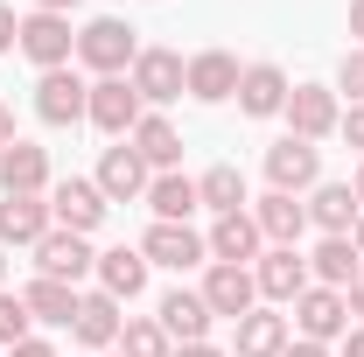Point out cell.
Wrapping results in <instances>:
<instances>
[{"label":"cell","mask_w":364,"mask_h":357,"mask_svg":"<svg viewBox=\"0 0 364 357\" xmlns=\"http://www.w3.org/2000/svg\"><path fill=\"white\" fill-rule=\"evenodd\" d=\"M134 56H140V43H134V28H127L119 14L85 21V36H77V63H85L91 78H127V70H134Z\"/></svg>","instance_id":"obj_1"},{"label":"cell","mask_w":364,"mask_h":357,"mask_svg":"<svg viewBox=\"0 0 364 357\" xmlns=\"http://www.w3.org/2000/svg\"><path fill=\"white\" fill-rule=\"evenodd\" d=\"M267 182L280 189V196H309L322 182V147L316 140H294V134H280L267 147Z\"/></svg>","instance_id":"obj_2"},{"label":"cell","mask_w":364,"mask_h":357,"mask_svg":"<svg viewBox=\"0 0 364 357\" xmlns=\"http://www.w3.org/2000/svg\"><path fill=\"white\" fill-rule=\"evenodd\" d=\"M85 119L98 127V134L127 140L140 119H147V105H140V91L127 85V78H91V105H85Z\"/></svg>","instance_id":"obj_3"},{"label":"cell","mask_w":364,"mask_h":357,"mask_svg":"<svg viewBox=\"0 0 364 357\" xmlns=\"http://www.w3.org/2000/svg\"><path fill=\"white\" fill-rule=\"evenodd\" d=\"M14 49H21L36 70H63V63L77 56L70 14H36V7H28V14H21V43H14Z\"/></svg>","instance_id":"obj_4"},{"label":"cell","mask_w":364,"mask_h":357,"mask_svg":"<svg viewBox=\"0 0 364 357\" xmlns=\"http://www.w3.org/2000/svg\"><path fill=\"white\" fill-rule=\"evenodd\" d=\"M98 196H105V203H140V196H147V182H154V169H147V161H140V147L134 140H119V147H105V154H98Z\"/></svg>","instance_id":"obj_5"},{"label":"cell","mask_w":364,"mask_h":357,"mask_svg":"<svg viewBox=\"0 0 364 357\" xmlns=\"http://www.w3.org/2000/svg\"><path fill=\"white\" fill-rule=\"evenodd\" d=\"M105 196H98V182H85V176H63V182H49V218H56V231H98L105 224Z\"/></svg>","instance_id":"obj_6"},{"label":"cell","mask_w":364,"mask_h":357,"mask_svg":"<svg viewBox=\"0 0 364 357\" xmlns=\"http://www.w3.org/2000/svg\"><path fill=\"white\" fill-rule=\"evenodd\" d=\"M127 85L140 91V105H168L189 91V63H182L176 49H140L134 70H127Z\"/></svg>","instance_id":"obj_7"},{"label":"cell","mask_w":364,"mask_h":357,"mask_svg":"<svg viewBox=\"0 0 364 357\" xmlns=\"http://www.w3.org/2000/svg\"><path fill=\"white\" fill-rule=\"evenodd\" d=\"M336 127H343L336 85H294V91H287V134H294V140H329Z\"/></svg>","instance_id":"obj_8"},{"label":"cell","mask_w":364,"mask_h":357,"mask_svg":"<svg viewBox=\"0 0 364 357\" xmlns=\"http://www.w3.org/2000/svg\"><path fill=\"white\" fill-rule=\"evenodd\" d=\"M294 329H301V343H343V329H350L343 287H309L294 302Z\"/></svg>","instance_id":"obj_9"},{"label":"cell","mask_w":364,"mask_h":357,"mask_svg":"<svg viewBox=\"0 0 364 357\" xmlns=\"http://www.w3.org/2000/svg\"><path fill=\"white\" fill-rule=\"evenodd\" d=\"M91 105V85L63 63V70H43L36 78V112H43V127H77Z\"/></svg>","instance_id":"obj_10"},{"label":"cell","mask_w":364,"mask_h":357,"mask_svg":"<svg viewBox=\"0 0 364 357\" xmlns=\"http://www.w3.org/2000/svg\"><path fill=\"white\" fill-rule=\"evenodd\" d=\"M196 294H203L210 315H231V322L259 309V280H252V267H225V260H210V273H203Z\"/></svg>","instance_id":"obj_11"},{"label":"cell","mask_w":364,"mask_h":357,"mask_svg":"<svg viewBox=\"0 0 364 357\" xmlns=\"http://www.w3.org/2000/svg\"><path fill=\"white\" fill-rule=\"evenodd\" d=\"M140 252H147V267H168V273H189V267H203V260H210L203 231H189V224H147Z\"/></svg>","instance_id":"obj_12"},{"label":"cell","mask_w":364,"mask_h":357,"mask_svg":"<svg viewBox=\"0 0 364 357\" xmlns=\"http://www.w3.org/2000/svg\"><path fill=\"white\" fill-rule=\"evenodd\" d=\"M252 280H259V294L267 302H301L316 280H309V260L294 252V245H273V252H259L252 260Z\"/></svg>","instance_id":"obj_13"},{"label":"cell","mask_w":364,"mask_h":357,"mask_svg":"<svg viewBox=\"0 0 364 357\" xmlns=\"http://www.w3.org/2000/svg\"><path fill=\"white\" fill-rule=\"evenodd\" d=\"M238 56L231 49H196L189 56V98L196 105H225V98H238Z\"/></svg>","instance_id":"obj_14"},{"label":"cell","mask_w":364,"mask_h":357,"mask_svg":"<svg viewBox=\"0 0 364 357\" xmlns=\"http://www.w3.org/2000/svg\"><path fill=\"white\" fill-rule=\"evenodd\" d=\"M49 231H56V218H49V196H0V252L7 245H43Z\"/></svg>","instance_id":"obj_15"},{"label":"cell","mask_w":364,"mask_h":357,"mask_svg":"<svg viewBox=\"0 0 364 357\" xmlns=\"http://www.w3.org/2000/svg\"><path fill=\"white\" fill-rule=\"evenodd\" d=\"M358 218H364V203H358L350 182H316V189H309V224H316L322 238H350Z\"/></svg>","instance_id":"obj_16"},{"label":"cell","mask_w":364,"mask_h":357,"mask_svg":"<svg viewBox=\"0 0 364 357\" xmlns=\"http://www.w3.org/2000/svg\"><path fill=\"white\" fill-rule=\"evenodd\" d=\"M0 189L7 196H49V154L36 140H7L0 147Z\"/></svg>","instance_id":"obj_17"},{"label":"cell","mask_w":364,"mask_h":357,"mask_svg":"<svg viewBox=\"0 0 364 357\" xmlns=\"http://www.w3.org/2000/svg\"><path fill=\"white\" fill-rule=\"evenodd\" d=\"M119 329H127V315H119V302H112L105 287L77 294V322H70V336H77L85 351H112V343H119Z\"/></svg>","instance_id":"obj_18"},{"label":"cell","mask_w":364,"mask_h":357,"mask_svg":"<svg viewBox=\"0 0 364 357\" xmlns=\"http://www.w3.org/2000/svg\"><path fill=\"white\" fill-rule=\"evenodd\" d=\"M287 70L280 63H245V78H238V112L245 119H273V112H287Z\"/></svg>","instance_id":"obj_19"},{"label":"cell","mask_w":364,"mask_h":357,"mask_svg":"<svg viewBox=\"0 0 364 357\" xmlns=\"http://www.w3.org/2000/svg\"><path fill=\"white\" fill-rule=\"evenodd\" d=\"M154 322L168 329V343H210V322H218V315L203 309V294H196V287H176V294H161Z\"/></svg>","instance_id":"obj_20"},{"label":"cell","mask_w":364,"mask_h":357,"mask_svg":"<svg viewBox=\"0 0 364 357\" xmlns=\"http://www.w3.org/2000/svg\"><path fill=\"white\" fill-rule=\"evenodd\" d=\"M36 267H43L49 280H70V287H77V280H85V273L98 267V252H91L77 231H49L43 245H36Z\"/></svg>","instance_id":"obj_21"},{"label":"cell","mask_w":364,"mask_h":357,"mask_svg":"<svg viewBox=\"0 0 364 357\" xmlns=\"http://www.w3.org/2000/svg\"><path fill=\"white\" fill-rule=\"evenodd\" d=\"M98 287L112 294V302H134L140 287H147V252L140 245H112V252H98Z\"/></svg>","instance_id":"obj_22"},{"label":"cell","mask_w":364,"mask_h":357,"mask_svg":"<svg viewBox=\"0 0 364 357\" xmlns=\"http://www.w3.org/2000/svg\"><path fill=\"white\" fill-rule=\"evenodd\" d=\"M140 203L154 211V224H189V211H203V203H196V182L182 176V169H161V176L147 182Z\"/></svg>","instance_id":"obj_23"},{"label":"cell","mask_w":364,"mask_h":357,"mask_svg":"<svg viewBox=\"0 0 364 357\" xmlns=\"http://www.w3.org/2000/svg\"><path fill=\"white\" fill-rule=\"evenodd\" d=\"M203 245H210V260H225V267L259 260V224H252V211H231V218H218Z\"/></svg>","instance_id":"obj_24"},{"label":"cell","mask_w":364,"mask_h":357,"mask_svg":"<svg viewBox=\"0 0 364 357\" xmlns=\"http://www.w3.org/2000/svg\"><path fill=\"white\" fill-rule=\"evenodd\" d=\"M21 302H28V315H36V322H49V329H70V322H77V287H70V280L36 273V280L21 287Z\"/></svg>","instance_id":"obj_25"},{"label":"cell","mask_w":364,"mask_h":357,"mask_svg":"<svg viewBox=\"0 0 364 357\" xmlns=\"http://www.w3.org/2000/svg\"><path fill=\"white\" fill-rule=\"evenodd\" d=\"M252 224H259V238H273V245H294V238L309 231V203H301V196L267 189V196H259V211H252Z\"/></svg>","instance_id":"obj_26"},{"label":"cell","mask_w":364,"mask_h":357,"mask_svg":"<svg viewBox=\"0 0 364 357\" xmlns=\"http://www.w3.org/2000/svg\"><path fill=\"white\" fill-rule=\"evenodd\" d=\"M358 273H364V260H358L350 238H322L316 252H309V280H316V287H350Z\"/></svg>","instance_id":"obj_27"},{"label":"cell","mask_w":364,"mask_h":357,"mask_svg":"<svg viewBox=\"0 0 364 357\" xmlns=\"http://www.w3.org/2000/svg\"><path fill=\"white\" fill-rule=\"evenodd\" d=\"M287 343H294L287 336V315H273V309L238 315V357H280Z\"/></svg>","instance_id":"obj_28"},{"label":"cell","mask_w":364,"mask_h":357,"mask_svg":"<svg viewBox=\"0 0 364 357\" xmlns=\"http://www.w3.org/2000/svg\"><path fill=\"white\" fill-rule=\"evenodd\" d=\"M127 140L140 147V161H147L154 176H161V169H176V161H182V134L168 127V119H161V112H147V119H140V127H134Z\"/></svg>","instance_id":"obj_29"},{"label":"cell","mask_w":364,"mask_h":357,"mask_svg":"<svg viewBox=\"0 0 364 357\" xmlns=\"http://www.w3.org/2000/svg\"><path fill=\"white\" fill-rule=\"evenodd\" d=\"M196 203H203V211H218V218H231V211H245V176H238L231 161H218V169H203V176H196Z\"/></svg>","instance_id":"obj_30"},{"label":"cell","mask_w":364,"mask_h":357,"mask_svg":"<svg viewBox=\"0 0 364 357\" xmlns=\"http://www.w3.org/2000/svg\"><path fill=\"white\" fill-rule=\"evenodd\" d=\"M119 357H176V343H168V329H161L154 315H127V329H119Z\"/></svg>","instance_id":"obj_31"},{"label":"cell","mask_w":364,"mask_h":357,"mask_svg":"<svg viewBox=\"0 0 364 357\" xmlns=\"http://www.w3.org/2000/svg\"><path fill=\"white\" fill-rule=\"evenodd\" d=\"M28 336H36V315H28V302L0 287V351H14V343H28Z\"/></svg>","instance_id":"obj_32"},{"label":"cell","mask_w":364,"mask_h":357,"mask_svg":"<svg viewBox=\"0 0 364 357\" xmlns=\"http://www.w3.org/2000/svg\"><path fill=\"white\" fill-rule=\"evenodd\" d=\"M336 91H350V105H364V49H343V63H336Z\"/></svg>","instance_id":"obj_33"},{"label":"cell","mask_w":364,"mask_h":357,"mask_svg":"<svg viewBox=\"0 0 364 357\" xmlns=\"http://www.w3.org/2000/svg\"><path fill=\"white\" fill-rule=\"evenodd\" d=\"M21 43V14H14V7H7V0H0V56H7V49Z\"/></svg>","instance_id":"obj_34"},{"label":"cell","mask_w":364,"mask_h":357,"mask_svg":"<svg viewBox=\"0 0 364 357\" xmlns=\"http://www.w3.org/2000/svg\"><path fill=\"white\" fill-rule=\"evenodd\" d=\"M336 134H343V140L364 154V105H350V112H343V127H336Z\"/></svg>","instance_id":"obj_35"},{"label":"cell","mask_w":364,"mask_h":357,"mask_svg":"<svg viewBox=\"0 0 364 357\" xmlns=\"http://www.w3.org/2000/svg\"><path fill=\"white\" fill-rule=\"evenodd\" d=\"M7 357H56V343H49V336H28V343H14Z\"/></svg>","instance_id":"obj_36"},{"label":"cell","mask_w":364,"mask_h":357,"mask_svg":"<svg viewBox=\"0 0 364 357\" xmlns=\"http://www.w3.org/2000/svg\"><path fill=\"white\" fill-rule=\"evenodd\" d=\"M343 357H364V322H350V329H343Z\"/></svg>","instance_id":"obj_37"},{"label":"cell","mask_w":364,"mask_h":357,"mask_svg":"<svg viewBox=\"0 0 364 357\" xmlns=\"http://www.w3.org/2000/svg\"><path fill=\"white\" fill-rule=\"evenodd\" d=\"M343 302H350V315H358V322H364V273H358V280H350V287H343Z\"/></svg>","instance_id":"obj_38"},{"label":"cell","mask_w":364,"mask_h":357,"mask_svg":"<svg viewBox=\"0 0 364 357\" xmlns=\"http://www.w3.org/2000/svg\"><path fill=\"white\" fill-rule=\"evenodd\" d=\"M176 357H225L218 343H176Z\"/></svg>","instance_id":"obj_39"},{"label":"cell","mask_w":364,"mask_h":357,"mask_svg":"<svg viewBox=\"0 0 364 357\" xmlns=\"http://www.w3.org/2000/svg\"><path fill=\"white\" fill-rule=\"evenodd\" d=\"M280 357H329V343H287Z\"/></svg>","instance_id":"obj_40"},{"label":"cell","mask_w":364,"mask_h":357,"mask_svg":"<svg viewBox=\"0 0 364 357\" xmlns=\"http://www.w3.org/2000/svg\"><path fill=\"white\" fill-rule=\"evenodd\" d=\"M350 36H358V49H364V0H350Z\"/></svg>","instance_id":"obj_41"},{"label":"cell","mask_w":364,"mask_h":357,"mask_svg":"<svg viewBox=\"0 0 364 357\" xmlns=\"http://www.w3.org/2000/svg\"><path fill=\"white\" fill-rule=\"evenodd\" d=\"M14 140V112H7V98H0V147Z\"/></svg>","instance_id":"obj_42"},{"label":"cell","mask_w":364,"mask_h":357,"mask_svg":"<svg viewBox=\"0 0 364 357\" xmlns=\"http://www.w3.org/2000/svg\"><path fill=\"white\" fill-rule=\"evenodd\" d=\"M77 0H36V14H70Z\"/></svg>","instance_id":"obj_43"},{"label":"cell","mask_w":364,"mask_h":357,"mask_svg":"<svg viewBox=\"0 0 364 357\" xmlns=\"http://www.w3.org/2000/svg\"><path fill=\"white\" fill-rule=\"evenodd\" d=\"M350 245H358V260H364V218H358V231H350Z\"/></svg>","instance_id":"obj_44"},{"label":"cell","mask_w":364,"mask_h":357,"mask_svg":"<svg viewBox=\"0 0 364 357\" xmlns=\"http://www.w3.org/2000/svg\"><path fill=\"white\" fill-rule=\"evenodd\" d=\"M350 189H358V203H364V161H358V176H350Z\"/></svg>","instance_id":"obj_45"},{"label":"cell","mask_w":364,"mask_h":357,"mask_svg":"<svg viewBox=\"0 0 364 357\" xmlns=\"http://www.w3.org/2000/svg\"><path fill=\"white\" fill-rule=\"evenodd\" d=\"M0 273H7V260H0Z\"/></svg>","instance_id":"obj_46"}]
</instances>
